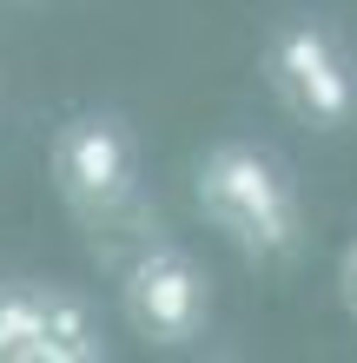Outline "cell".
I'll return each mask as SVG.
<instances>
[{"label":"cell","mask_w":357,"mask_h":363,"mask_svg":"<svg viewBox=\"0 0 357 363\" xmlns=\"http://www.w3.org/2000/svg\"><path fill=\"white\" fill-rule=\"evenodd\" d=\"M199 211L232 238L251 264H291L304 251V205L298 179L278 152L251 139H219L192 172Z\"/></svg>","instance_id":"obj_1"},{"label":"cell","mask_w":357,"mask_h":363,"mask_svg":"<svg viewBox=\"0 0 357 363\" xmlns=\"http://www.w3.org/2000/svg\"><path fill=\"white\" fill-rule=\"evenodd\" d=\"M265 86L298 125L344 133L357 119V60L324 13H291L265 40Z\"/></svg>","instance_id":"obj_2"},{"label":"cell","mask_w":357,"mask_h":363,"mask_svg":"<svg viewBox=\"0 0 357 363\" xmlns=\"http://www.w3.org/2000/svg\"><path fill=\"white\" fill-rule=\"evenodd\" d=\"M119 304L145 344H192L212 324V277L199 271V258H185L172 245H139L119 271Z\"/></svg>","instance_id":"obj_3"},{"label":"cell","mask_w":357,"mask_h":363,"mask_svg":"<svg viewBox=\"0 0 357 363\" xmlns=\"http://www.w3.org/2000/svg\"><path fill=\"white\" fill-rule=\"evenodd\" d=\"M53 185L79 218H106L139 191V145L119 113H73L53 133Z\"/></svg>","instance_id":"obj_4"},{"label":"cell","mask_w":357,"mask_h":363,"mask_svg":"<svg viewBox=\"0 0 357 363\" xmlns=\"http://www.w3.org/2000/svg\"><path fill=\"white\" fill-rule=\"evenodd\" d=\"M106 357V337H99V317L87 311V297L67 284H47L40 297V363H99Z\"/></svg>","instance_id":"obj_5"},{"label":"cell","mask_w":357,"mask_h":363,"mask_svg":"<svg viewBox=\"0 0 357 363\" xmlns=\"http://www.w3.org/2000/svg\"><path fill=\"white\" fill-rule=\"evenodd\" d=\"M40 297L47 284L33 277L0 284V363H40Z\"/></svg>","instance_id":"obj_6"},{"label":"cell","mask_w":357,"mask_h":363,"mask_svg":"<svg viewBox=\"0 0 357 363\" xmlns=\"http://www.w3.org/2000/svg\"><path fill=\"white\" fill-rule=\"evenodd\" d=\"M338 297H344V311L357 317V238L344 245V258H338Z\"/></svg>","instance_id":"obj_7"}]
</instances>
